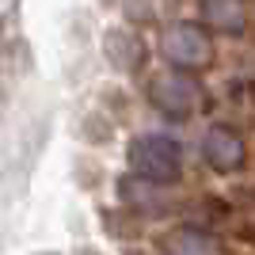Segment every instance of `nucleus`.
<instances>
[{
  "label": "nucleus",
  "mask_w": 255,
  "mask_h": 255,
  "mask_svg": "<svg viewBox=\"0 0 255 255\" xmlns=\"http://www.w3.org/2000/svg\"><path fill=\"white\" fill-rule=\"evenodd\" d=\"M126 160L133 175L164 187H175L183 175V145L168 133H137L126 149Z\"/></svg>",
  "instance_id": "f257e3e1"
},
{
  "label": "nucleus",
  "mask_w": 255,
  "mask_h": 255,
  "mask_svg": "<svg viewBox=\"0 0 255 255\" xmlns=\"http://www.w3.org/2000/svg\"><path fill=\"white\" fill-rule=\"evenodd\" d=\"M149 103L156 107L164 118H175V122H187L202 111L206 103V92L202 84L194 80V73L187 69H164V73H152L149 76Z\"/></svg>",
  "instance_id": "f03ea898"
},
{
  "label": "nucleus",
  "mask_w": 255,
  "mask_h": 255,
  "mask_svg": "<svg viewBox=\"0 0 255 255\" xmlns=\"http://www.w3.org/2000/svg\"><path fill=\"white\" fill-rule=\"evenodd\" d=\"M160 53L164 61L175 65V69H187V73H202L213 65V38L202 23H168L164 34H160Z\"/></svg>",
  "instance_id": "7ed1b4c3"
},
{
  "label": "nucleus",
  "mask_w": 255,
  "mask_h": 255,
  "mask_svg": "<svg viewBox=\"0 0 255 255\" xmlns=\"http://www.w3.org/2000/svg\"><path fill=\"white\" fill-rule=\"evenodd\" d=\"M202 156L217 175H233L248 164V141L244 133L229 122H213L202 133Z\"/></svg>",
  "instance_id": "20e7f679"
},
{
  "label": "nucleus",
  "mask_w": 255,
  "mask_h": 255,
  "mask_svg": "<svg viewBox=\"0 0 255 255\" xmlns=\"http://www.w3.org/2000/svg\"><path fill=\"white\" fill-rule=\"evenodd\" d=\"M118 194L126 210L141 213V217H168L175 210V198L164 183H152V179H141V175H129V179L118 183Z\"/></svg>",
  "instance_id": "39448f33"
},
{
  "label": "nucleus",
  "mask_w": 255,
  "mask_h": 255,
  "mask_svg": "<svg viewBox=\"0 0 255 255\" xmlns=\"http://www.w3.org/2000/svg\"><path fill=\"white\" fill-rule=\"evenodd\" d=\"M103 53L111 69H118V73H137L145 65V42L133 27H111L103 34Z\"/></svg>",
  "instance_id": "423d86ee"
},
{
  "label": "nucleus",
  "mask_w": 255,
  "mask_h": 255,
  "mask_svg": "<svg viewBox=\"0 0 255 255\" xmlns=\"http://www.w3.org/2000/svg\"><path fill=\"white\" fill-rule=\"evenodd\" d=\"M160 252L164 255H221L217 236H210L206 229H194V225H179L171 233L160 236Z\"/></svg>",
  "instance_id": "0eeeda50"
},
{
  "label": "nucleus",
  "mask_w": 255,
  "mask_h": 255,
  "mask_svg": "<svg viewBox=\"0 0 255 255\" xmlns=\"http://www.w3.org/2000/svg\"><path fill=\"white\" fill-rule=\"evenodd\" d=\"M202 23L217 34H244L248 4L244 0H202Z\"/></svg>",
  "instance_id": "6e6552de"
},
{
  "label": "nucleus",
  "mask_w": 255,
  "mask_h": 255,
  "mask_svg": "<svg viewBox=\"0 0 255 255\" xmlns=\"http://www.w3.org/2000/svg\"><path fill=\"white\" fill-rule=\"evenodd\" d=\"M236 236H240L244 244H255V229H252V225H244V229H240V233H236Z\"/></svg>",
  "instance_id": "1a4fd4ad"
},
{
  "label": "nucleus",
  "mask_w": 255,
  "mask_h": 255,
  "mask_svg": "<svg viewBox=\"0 0 255 255\" xmlns=\"http://www.w3.org/2000/svg\"><path fill=\"white\" fill-rule=\"evenodd\" d=\"M248 99H252V115H255V84H248Z\"/></svg>",
  "instance_id": "9d476101"
},
{
  "label": "nucleus",
  "mask_w": 255,
  "mask_h": 255,
  "mask_svg": "<svg viewBox=\"0 0 255 255\" xmlns=\"http://www.w3.org/2000/svg\"><path fill=\"white\" fill-rule=\"evenodd\" d=\"M252 206H255V187H252Z\"/></svg>",
  "instance_id": "9b49d317"
}]
</instances>
